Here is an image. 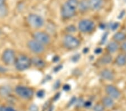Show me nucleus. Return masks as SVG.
<instances>
[{
  "label": "nucleus",
  "instance_id": "473e14b6",
  "mask_svg": "<svg viewBox=\"0 0 126 111\" xmlns=\"http://www.w3.org/2000/svg\"><path fill=\"white\" fill-rule=\"evenodd\" d=\"M101 52H102V49H101L100 48H97V49H96V50H95V53H97V54L100 53Z\"/></svg>",
  "mask_w": 126,
  "mask_h": 111
},
{
  "label": "nucleus",
  "instance_id": "9d476101",
  "mask_svg": "<svg viewBox=\"0 0 126 111\" xmlns=\"http://www.w3.org/2000/svg\"><path fill=\"white\" fill-rule=\"evenodd\" d=\"M105 91H106L107 93L111 98L118 99L121 95L119 91L115 86L111 85H109L106 86Z\"/></svg>",
  "mask_w": 126,
  "mask_h": 111
},
{
  "label": "nucleus",
  "instance_id": "f03ea898",
  "mask_svg": "<svg viewBox=\"0 0 126 111\" xmlns=\"http://www.w3.org/2000/svg\"><path fill=\"white\" fill-rule=\"evenodd\" d=\"M15 66L16 69L20 71H25L29 68L32 64V60L25 55H21L16 58Z\"/></svg>",
  "mask_w": 126,
  "mask_h": 111
},
{
  "label": "nucleus",
  "instance_id": "c9c22d12",
  "mask_svg": "<svg viewBox=\"0 0 126 111\" xmlns=\"http://www.w3.org/2000/svg\"><path fill=\"white\" fill-rule=\"evenodd\" d=\"M59 60V57H57V56H56V57H54L53 58V61L54 62H56V61H58Z\"/></svg>",
  "mask_w": 126,
  "mask_h": 111
},
{
  "label": "nucleus",
  "instance_id": "1a4fd4ad",
  "mask_svg": "<svg viewBox=\"0 0 126 111\" xmlns=\"http://www.w3.org/2000/svg\"><path fill=\"white\" fill-rule=\"evenodd\" d=\"M34 40L39 42L43 45L48 44L50 42V38L48 34L44 32H36L34 35Z\"/></svg>",
  "mask_w": 126,
  "mask_h": 111
},
{
  "label": "nucleus",
  "instance_id": "a211bd4d",
  "mask_svg": "<svg viewBox=\"0 0 126 111\" xmlns=\"http://www.w3.org/2000/svg\"><path fill=\"white\" fill-rule=\"evenodd\" d=\"M116 63L119 66H123L126 63L125 56L123 54H119L116 58Z\"/></svg>",
  "mask_w": 126,
  "mask_h": 111
},
{
  "label": "nucleus",
  "instance_id": "4468645a",
  "mask_svg": "<svg viewBox=\"0 0 126 111\" xmlns=\"http://www.w3.org/2000/svg\"><path fill=\"white\" fill-rule=\"evenodd\" d=\"M78 7L80 11H86L89 9L88 0H82L80 2H79Z\"/></svg>",
  "mask_w": 126,
  "mask_h": 111
},
{
  "label": "nucleus",
  "instance_id": "7c9ffc66",
  "mask_svg": "<svg viewBox=\"0 0 126 111\" xmlns=\"http://www.w3.org/2000/svg\"><path fill=\"white\" fill-rule=\"evenodd\" d=\"M122 49L124 51L126 52V42H124L122 45Z\"/></svg>",
  "mask_w": 126,
  "mask_h": 111
},
{
  "label": "nucleus",
  "instance_id": "7ed1b4c3",
  "mask_svg": "<svg viewBox=\"0 0 126 111\" xmlns=\"http://www.w3.org/2000/svg\"><path fill=\"white\" fill-rule=\"evenodd\" d=\"M27 19L28 23L33 28H41L44 25L43 19L38 14H30L28 15Z\"/></svg>",
  "mask_w": 126,
  "mask_h": 111
},
{
  "label": "nucleus",
  "instance_id": "6ab92c4d",
  "mask_svg": "<svg viewBox=\"0 0 126 111\" xmlns=\"http://www.w3.org/2000/svg\"><path fill=\"white\" fill-rule=\"evenodd\" d=\"M113 38L115 41H123L126 38V35L125 33H122V32H118V33H117L114 35Z\"/></svg>",
  "mask_w": 126,
  "mask_h": 111
},
{
  "label": "nucleus",
  "instance_id": "aec40b11",
  "mask_svg": "<svg viewBox=\"0 0 126 111\" xmlns=\"http://www.w3.org/2000/svg\"><path fill=\"white\" fill-rule=\"evenodd\" d=\"M111 60H112V58H111L110 56L105 55L104 56H103V57H101L100 61H101V63L102 64H106L110 63V62L111 61Z\"/></svg>",
  "mask_w": 126,
  "mask_h": 111
},
{
  "label": "nucleus",
  "instance_id": "c756f323",
  "mask_svg": "<svg viewBox=\"0 0 126 111\" xmlns=\"http://www.w3.org/2000/svg\"><path fill=\"white\" fill-rule=\"evenodd\" d=\"M63 89L65 91H68L70 89V86L68 85H65L63 86Z\"/></svg>",
  "mask_w": 126,
  "mask_h": 111
},
{
  "label": "nucleus",
  "instance_id": "f8f14e48",
  "mask_svg": "<svg viewBox=\"0 0 126 111\" xmlns=\"http://www.w3.org/2000/svg\"><path fill=\"white\" fill-rule=\"evenodd\" d=\"M100 75L103 79L108 81L113 80L114 78L113 72L109 70H104L102 71L100 73Z\"/></svg>",
  "mask_w": 126,
  "mask_h": 111
},
{
  "label": "nucleus",
  "instance_id": "f257e3e1",
  "mask_svg": "<svg viewBox=\"0 0 126 111\" xmlns=\"http://www.w3.org/2000/svg\"><path fill=\"white\" fill-rule=\"evenodd\" d=\"M78 0H68L61 8V15L64 19H70L74 16L78 7Z\"/></svg>",
  "mask_w": 126,
  "mask_h": 111
},
{
  "label": "nucleus",
  "instance_id": "e433bc0d",
  "mask_svg": "<svg viewBox=\"0 0 126 111\" xmlns=\"http://www.w3.org/2000/svg\"><path fill=\"white\" fill-rule=\"evenodd\" d=\"M125 57H126V56H125Z\"/></svg>",
  "mask_w": 126,
  "mask_h": 111
},
{
  "label": "nucleus",
  "instance_id": "4be33fe9",
  "mask_svg": "<svg viewBox=\"0 0 126 111\" xmlns=\"http://www.w3.org/2000/svg\"><path fill=\"white\" fill-rule=\"evenodd\" d=\"M94 111H103L104 107L103 106L100 104H97L94 107Z\"/></svg>",
  "mask_w": 126,
  "mask_h": 111
},
{
  "label": "nucleus",
  "instance_id": "2f4dec72",
  "mask_svg": "<svg viewBox=\"0 0 126 111\" xmlns=\"http://www.w3.org/2000/svg\"><path fill=\"white\" fill-rule=\"evenodd\" d=\"M60 81H57L56 83H55V84H54V88H55V89H57L58 88H59V86H60Z\"/></svg>",
  "mask_w": 126,
  "mask_h": 111
},
{
  "label": "nucleus",
  "instance_id": "f3484780",
  "mask_svg": "<svg viewBox=\"0 0 126 111\" xmlns=\"http://www.w3.org/2000/svg\"><path fill=\"white\" fill-rule=\"evenodd\" d=\"M103 104L104 106L106 107L107 108H110L113 106L114 103L112 98L107 96L103 99Z\"/></svg>",
  "mask_w": 126,
  "mask_h": 111
},
{
  "label": "nucleus",
  "instance_id": "a878e982",
  "mask_svg": "<svg viewBox=\"0 0 126 111\" xmlns=\"http://www.w3.org/2000/svg\"><path fill=\"white\" fill-rule=\"evenodd\" d=\"M67 30H68V31L72 32H74V31H75V30H76V28H75L74 26L71 25V26H70V27H68Z\"/></svg>",
  "mask_w": 126,
  "mask_h": 111
},
{
  "label": "nucleus",
  "instance_id": "20e7f679",
  "mask_svg": "<svg viewBox=\"0 0 126 111\" xmlns=\"http://www.w3.org/2000/svg\"><path fill=\"white\" fill-rule=\"evenodd\" d=\"M15 92L20 97L25 99H29L32 98L34 94L33 90L31 88L21 85L18 86L15 88Z\"/></svg>",
  "mask_w": 126,
  "mask_h": 111
},
{
  "label": "nucleus",
  "instance_id": "f704fd0d",
  "mask_svg": "<svg viewBox=\"0 0 126 111\" xmlns=\"http://www.w3.org/2000/svg\"><path fill=\"white\" fill-rule=\"evenodd\" d=\"M5 1V0H0V6H1L4 5Z\"/></svg>",
  "mask_w": 126,
  "mask_h": 111
},
{
  "label": "nucleus",
  "instance_id": "393cba45",
  "mask_svg": "<svg viewBox=\"0 0 126 111\" xmlns=\"http://www.w3.org/2000/svg\"><path fill=\"white\" fill-rule=\"evenodd\" d=\"M119 27V23H115L112 24L111 25V29L113 30H115L116 29H117L118 27Z\"/></svg>",
  "mask_w": 126,
  "mask_h": 111
},
{
  "label": "nucleus",
  "instance_id": "412c9836",
  "mask_svg": "<svg viewBox=\"0 0 126 111\" xmlns=\"http://www.w3.org/2000/svg\"><path fill=\"white\" fill-rule=\"evenodd\" d=\"M7 9L5 6H0V17H5L7 14Z\"/></svg>",
  "mask_w": 126,
  "mask_h": 111
},
{
  "label": "nucleus",
  "instance_id": "dca6fc26",
  "mask_svg": "<svg viewBox=\"0 0 126 111\" xmlns=\"http://www.w3.org/2000/svg\"><path fill=\"white\" fill-rule=\"evenodd\" d=\"M32 63L36 67L39 68L43 67L45 66V63H44V61L38 57H34L32 58Z\"/></svg>",
  "mask_w": 126,
  "mask_h": 111
},
{
  "label": "nucleus",
  "instance_id": "ddd939ff",
  "mask_svg": "<svg viewBox=\"0 0 126 111\" xmlns=\"http://www.w3.org/2000/svg\"><path fill=\"white\" fill-rule=\"evenodd\" d=\"M11 92V89L10 86H3L0 87V96L3 98H6L10 95Z\"/></svg>",
  "mask_w": 126,
  "mask_h": 111
},
{
  "label": "nucleus",
  "instance_id": "72a5a7b5",
  "mask_svg": "<svg viewBox=\"0 0 126 111\" xmlns=\"http://www.w3.org/2000/svg\"><path fill=\"white\" fill-rule=\"evenodd\" d=\"M125 14V11H124V10H123V11L121 13V14H120V15H119V16H118L119 19H121V18H122V17Z\"/></svg>",
  "mask_w": 126,
  "mask_h": 111
},
{
  "label": "nucleus",
  "instance_id": "39448f33",
  "mask_svg": "<svg viewBox=\"0 0 126 111\" xmlns=\"http://www.w3.org/2000/svg\"><path fill=\"white\" fill-rule=\"evenodd\" d=\"M63 43L66 47L69 49H74L80 45V41L71 35H67L64 37Z\"/></svg>",
  "mask_w": 126,
  "mask_h": 111
},
{
  "label": "nucleus",
  "instance_id": "5701e85b",
  "mask_svg": "<svg viewBox=\"0 0 126 111\" xmlns=\"http://www.w3.org/2000/svg\"><path fill=\"white\" fill-rule=\"evenodd\" d=\"M44 95H45V92H44V91L43 90H39L37 92V93H36V95H37L38 97L39 98H43L44 96Z\"/></svg>",
  "mask_w": 126,
  "mask_h": 111
},
{
  "label": "nucleus",
  "instance_id": "423d86ee",
  "mask_svg": "<svg viewBox=\"0 0 126 111\" xmlns=\"http://www.w3.org/2000/svg\"><path fill=\"white\" fill-rule=\"evenodd\" d=\"M2 60L3 62L8 65H11L15 63L16 57L13 50L8 49L5 50L2 54Z\"/></svg>",
  "mask_w": 126,
  "mask_h": 111
},
{
  "label": "nucleus",
  "instance_id": "2eb2a0df",
  "mask_svg": "<svg viewBox=\"0 0 126 111\" xmlns=\"http://www.w3.org/2000/svg\"><path fill=\"white\" fill-rule=\"evenodd\" d=\"M118 48V44L115 42H111L107 46V49L110 53H115Z\"/></svg>",
  "mask_w": 126,
  "mask_h": 111
},
{
  "label": "nucleus",
  "instance_id": "6e6552de",
  "mask_svg": "<svg viewBox=\"0 0 126 111\" xmlns=\"http://www.w3.org/2000/svg\"><path fill=\"white\" fill-rule=\"evenodd\" d=\"M95 24L90 20H83L79 24V28L80 31L84 33L90 32L94 29Z\"/></svg>",
  "mask_w": 126,
  "mask_h": 111
},
{
  "label": "nucleus",
  "instance_id": "cd10ccee",
  "mask_svg": "<svg viewBox=\"0 0 126 111\" xmlns=\"http://www.w3.org/2000/svg\"><path fill=\"white\" fill-rule=\"evenodd\" d=\"M79 58H80V55H79V54L75 55L74 56V57H72V61H78Z\"/></svg>",
  "mask_w": 126,
  "mask_h": 111
},
{
  "label": "nucleus",
  "instance_id": "b1692460",
  "mask_svg": "<svg viewBox=\"0 0 126 111\" xmlns=\"http://www.w3.org/2000/svg\"><path fill=\"white\" fill-rule=\"evenodd\" d=\"M29 111H38V107L35 104H32L29 108Z\"/></svg>",
  "mask_w": 126,
  "mask_h": 111
},
{
  "label": "nucleus",
  "instance_id": "bb28decb",
  "mask_svg": "<svg viewBox=\"0 0 126 111\" xmlns=\"http://www.w3.org/2000/svg\"><path fill=\"white\" fill-rule=\"evenodd\" d=\"M3 111H16L13 107H8L5 108L3 110Z\"/></svg>",
  "mask_w": 126,
  "mask_h": 111
},
{
  "label": "nucleus",
  "instance_id": "0eeeda50",
  "mask_svg": "<svg viewBox=\"0 0 126 111\" xmlns=\"http://www.w3.org/2000/svg\"><path fill=\"white\" fill-rule=\"evenodd\" d=\"M28 47L34 53L39 54L43 52L44 50V45L39 42L36 41L35 40H31L28 42Z\"/></svg>",
  "mask_w": 126,
  "mask_h": 111
},
{
  "label": "nucleus",
  "instance_id": "9b49d317",
  "mask_svg": "<svg viewBox=\"0 0 126 111\" xmlns=\"http://www.w3.org/2000/svg\"><path fill=\"white\" fill-rule=\"evenodd\" d=\"M89 9L93 10H99L103 6V0H88Z\"/></svg>",
  "mask_w": 126,
  "mask_h": 111
},
{
  "label": "nucleus",
  "instance_id": "c85d7f7f",
  "mask_svg": "<svg viewBox=\"0 0 126 111\" xmlns=\"http://www.w3.org/2000/svg\"><path fill=\"white\" fill-rule=\"evenodd\" d=\"M84 105L85 107H90L91 106V102L90 101H87L84 103Z\"/></svg>",
  "mask_w": 126,
  "mask_h": 111
}]
</instances>
